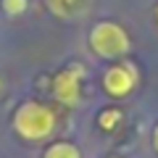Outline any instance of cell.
<instances>
[{
	"mask_svg": "<svg viewBox=\"0 0 158 158\" xmlns=\"http://www.w3.org/2000/svg\"><path fill=\"white\" fill-rule=\"evenodd\" d=\"M13 132L27 142H42L56 132V113L40 100H24L13 111Z\"/></svg>",
	"mask_w": 158,
	"mask_h": 158,
	"instance_id": "cell-1",
	"label": "cell"
},
{
	"mask_svg": "<svg viewBox=\"0 0 158 158\" xmlns=\"http://www.w3.org/2000/svg\"><path fill=\"white\" fill-rule=\"evenodd\" d=\"M90 50L98 58L108 61H121L124 56L132 53V40L127 29L116 21H98L90 29Z\"/></svg>",
	"mask_w": 158,
	"mask_h": 158,
	"instance_id": "cell-2",
	"label": "cell"
},
{
	"mask_svg": "<svg viewBox=\"0 0 158 158\" xmlns=\"http://www.w3.org/2000/svg\"><path fill=\"white\" fill-rule=\"evenodd\" d=\"M137 85V69L129 58H121V61L111 63L103 74V90L111 98H127Z\"/></svg>",
	"mask_w": 158,
	"mask_h": 158,
	"instance_id": "cell-3",
	"label": "cell"
},
{
	"mask_svg": "<svg viewBox=\"0 0 158 158\" xmlns=\"http://www.w3.org/2000/svg\"><path fill=\"white\" fill-rule=\"evenodd\" d=\"M82 77H85V69L79 63H71L63 71H58L56 79H53V95H56V100L69 106V108H77L79 100H82Z\"/></svg>",
	"mask_w": 158,
	"mask_h": 158,
	"instance_id": "cell-4",
	"label": "cell"
},
{
	"mask_svg": "<svg viewBox=\"0 0 158 158\" xmlns=\"http://www.w3.org/2000/svg\"><path fill=\"white\" fill-rule=\"evenodd\" d=\"M42 158H82V150H79L74 142L61 140V142H53V145H48V150L42 153Z\"/></svg>",
	"mask_w": 158,
	"mask_h": 158,
	"instance_id": "cell-5",
	"label": "cell"
},
{
	"mask_svg": "<svg viewBox=\"0 0 158 158\" xmlns=\"http://www.w3.org/2000/svg\"><path fill=\"white\" fill-rule=\"evenodd\" d=\"M45 6H48V11H50L53 16L69 19L74 13V8L79 6V0H45Z\"/></svg>",
	"mask_w": 158,
	"mask_h": 158,
	"instance_id": "cell-6",
	"label": "cell"
},
{
	"mask_svg": "<svg viewBox=\"0 0 158 158\" xmlns=\"http://www.w3.org/2000/svg\"><path fill=\"white\" fill-rule=\"evenodd\" d=\"M118 121H121V111H118V108H103V111L98 113V127H100L103 132L116 129Z\"/></svg>",
	"mask_w": 158,
	"mask_h": 158,
	"instance_id": "cell-7",
	"label": "cell"
},
{
	"mask_svg": "<svg viewBox=\"0 0 158 158\" xmlns=\"http://www.w3.org/2000/svg\"><path fill=\"white\" fill-rule=\"evenodd\" d=\"M0 8H3V13L11 19L21 16V13H27L29 8V0H0Z\"/></svg>",
	"mask_w": 158,
	"mask_h": 158,
	"instance_id": "cell-8",
	"label": "cell"
},
{
	"mask_svg": "<svg viewBox=\"0 0 158 158\" xmlns=\"http://www.w3.org/2000/svg\"><path fill=\"white\" fill-rule=\"evenodd\" d=\"M153 148L158 150V124H156V129H153Z\"/></svg>",
	"mask_w": 158,
	"mask_h": 158,
	"instance_id": "cell-9",
	"label": "cell"
},
{
	"mask_svg": "<svg viewBox=\"0 0 158 158\" xmlns=\"http://www.w3.org/2000/svg\"><path fill=\"white\" fill-rule=\"evenodd\" d=\"M156 21H158V6H156Z\"/></svg>",
	"mask_w": 158,
	"mask_h": 158,
	"instance_id": "cell-10",
	"label": "cell"
},
{
	"mask_svg": "<svg viewBox=\"0 0 158 158\" xmlns=\"http://www.w3.org/2000/svg\"><path fill=\"white\" fill-rule=\"evenodd\" d=\"M0 87H3V79H0Z\"/></svg>",
	"mask_w": 158,
	"mask_h": 158,
	"instance_id": "cell-11",
	"label": "cell"
}]
</instances>
